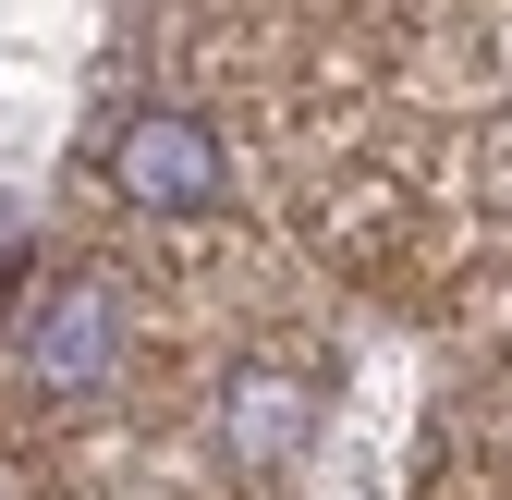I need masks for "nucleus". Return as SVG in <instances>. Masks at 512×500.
Listing matches in <instances>:
<instances>
[{"mask_svg": "<svg viewBox=\"0 0 512 500\" xmlns=\"http://www.w3.org/2000/svg\"><path fill=\"white\" fill-rule=\"evenodd\" d=\"M110 196L147 220H220L232 208V147L208 135L196 110H122L110 135Z\"/></svg>", "mask_w": 512, "mask_h": 500, "instance_id": "f257e3e1", "label": "nucleus"}, {"mask_svg": "<svg viewBox=\"0 0 512 500\" xmlns=\"http://www.w3.org/2000/svg\"><path fill=\"white\" fill-rule=\"evenodd\" d=\"M110 379H122V305H110L98 281L49 293V305H37V391H49V403H98Z\"/></svg>", "mask_w": 512, "mask_h": 500, "instance_id": "f03ea898", "label": "nucleus"}, {"mask_svg": "<svg viewBox=\"0 0 512 500\" xmlns=\"http://www.w3.org/2000/svg\"><path fill=\"white\" fill-rule=\"evenodd\" d=\"M317 440V403H305V379H281V366H244V379L220 391V452L256 476V464H293Z\"/></svg>", "mask_w": 512, "mask_h": 500, "instance_id": "7ed1b4c3", "label": "nucleus"}]
</instances>
